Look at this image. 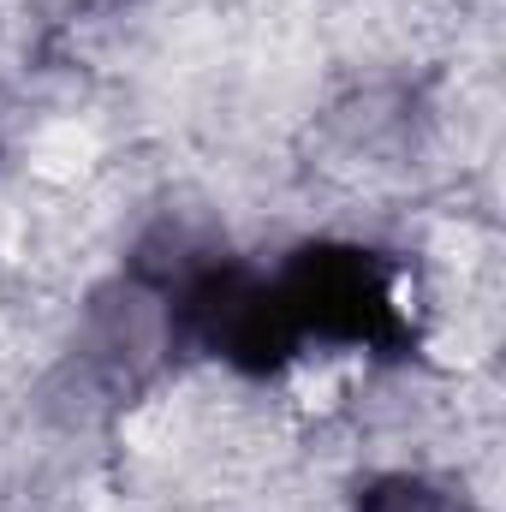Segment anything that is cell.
<instances>
[{
  "label": "cell",
  "instance_id": "cell-2",
  "mask_svg": "<svg viewBox=\"0 0 506 512\" xmlns=\"http://www.w3.org/2000/svg\"><path fill=\"white\" fill-rule=\"evenodd\" d=\"M352 512H477L459 489H447V483H435V477H411V471H399V477H376L364 495H358V507Z\"/></svg>",
  "mask_w": 506,
  "mask_h": 512
},
{
  "label": "cell",
  "instance_id": "cell-1",
  "mask_svg": "<svg viewBox=\"0 0 506 512\" xmlns=\"http://www.w3.org/2000/svg\"><path fill=\"white\" fill-rule=\"evenodd\" d=\"M292 340H328V346H399L405 316L399 292L370 251L346 245H310L286 268H274Z\"/></svg>",
  "mask_w": 506,
  "mask_h": 512
}]
</instances>
